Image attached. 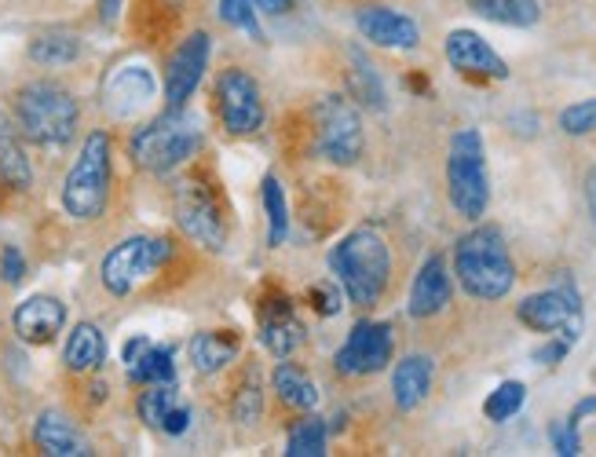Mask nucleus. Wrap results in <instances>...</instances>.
I'll return each instance as SVG.
<instances>
[{
	"instance_id": "6e6552de",
	"label": "nucleus",
	"mask_w": 596,
	"mask_h": 457,
	"mask_svg": "<svg viewBox=\"0 0 596 457\" xmlns=\"http://www.w3.org/2000/svg\"><path fill=\"white\" fill-rule=\"evenodd\" d=\"M172 213H177L180 231L194 245H202L209 253L227 249V205L216 180L198 176V172L187 176L177 187V198H172Z\"/></svg>"
},
{
	"instance_id": "f3484780",
	"label": "nucleus",
	"mask_w": 596,
	"mask_h": 457,
	"mask_svg": "<svg viewBox=\"0 0 596 457\" xmlns=\"http://www.w3.org/2000/svg\"><path fill=\"white\" fill-rule=\"evenodd\" d=\"M355 26L370 44L377 49H417L421 44V30L411 15L395 11L389 4H366L355 11Z\"/></svg>"
},
{
	"instance_id": "412c9836",
	"label": "nucleus",
	"mask_w": 596,
	"mask_h": 457,
	"mask_svg": "<svg viewBox=\"0 0 596 457\" xmlns=\"http://www.w3.org/2000/svg\"><path fill=\"white\" fill-rule=\"evenodd\" d=\"M33 443H38V450L49 457H88L92 454L88 439L81 436L74 421L63 417L60 410H44L38 417V425H33Z\"/></svg>"
},
{
	"instance_id": "1a4fd4ad",
	"label": "nucleus",
	"mask_w": 596,
	"mask_h": 457,
	"mask_svg": "<svg viewBox=\"0 0 596 457\" xmlns=\"http://www.w3.org/2000/svg\"><path fill=\"white\" fill-rule=\"evenodd\" d=\"M315 125V155L330 166H355L362 158V117L344 96H322L311 107Z\"/></svg>"
},
{
	"instance_id": "4468645a",
	"label": "nucleus",
	"mask_w": 596,
	"mask_h": 457,
	"mask_svg": "<svg viewBox=\"0 0 596 457\" xmlns=\"http://www.w3.org/2000/svg\"><path fill=\"white\" fill-rule=\"evenodd\" d=\"M136 410L150 428L166 432V436H183L194 421V410L180 395L177 381L143 384V392H139V400H136Z\"/></svg>"
},
{
	"instance_id": "39448f33",
	"label": "nucleus",
	"mask_w": 596,
	"mask_h": 457,
	"mask_svg": "<svg viewBox=\"0 0 596 457\" xmlns=\"http://www.w3.org/2000/svg\"><path fill=\"white\" fill-rule=\"evenodd\" d=\"M107 198H110V136L96 128V132L85 136V144L77 150V161L70 166L63 180V209L66 216L81 220H99L107 213Z\"/></svg>"
},
{
	"instance_id": "c03bdc74",
	"label": "nucleus",
	"mask_w": 596,
	"mask_h": 457,
	"mask_svg": "<svg viewBox=\"0 0 596 457\" xmlns=\"http://www.w3.org/2000/svg\"><path fill=\"white\" fill-rule=\"evenodd\" d=\"M586 205H589V216H593V227H596V166L586 172Z\"/></svg>"
},
{
	"instance_id": "58836bf2",
	"label": "nucleus",
	"mask_w": 596,
	"mask_h": 457,
	"mask_svg": "<svg viewBox=\"0 0 596 457\" xmlns=\"http://www.w3.org/2000/svg\"><path fill=\"white\" fill-rule=\"evenodd\" d=\"M567 351H571V341H564V337H549L542 348H534L531 359L538 366H560V362L567 359Z\"/></svg>"
},
{
	"instance_id": "0eeeda50",
	"label": "nucleus",
	"mask_w": 596,
	"mask_h": 457,
	"mask_svg": "<svg viewBox=\"0 0 596 457\" xmlns=\"http://www.w3.org/2000/svg\"><path fill=\"white\" fill-rule=\"evenodd\" d=\"M447 198L454 213L465 220L487 216L490 205V176H487V150L479 128H458L450 136L447 150Z\"/></svg>"
},
{
	"instance_id": "f8f14e48",
	"label": "nucleus",
	"mask_w": 596,
	"mask_h": 457,
	"mask_svg": "<svg viewBox=\"0 0 596 457\" xmlns=\"http://www.w3.org/2000/svg\"><path fill=\"white\" fill-rule=\"evenodd\" d=\"M395 355V333L389 322H373L362 319L352 326L348 341L337 348L333 366L341 378H373V373L389 370V362Z\"/></svg>"
},
{
	"instance_id": "cd10ccee",
	"label": "nucleus",
	"mask_w": 596,
	"mask_h": 457,
	"mask_svg": "<svg viewBox=\"0 0 596 457\" xmlns=\"http://www.w3.org/2000/svg\"><path fill=\"white\" fill-rule=\"evenodd\" d=\"M30 59L38 66H70L81 59V41L66 30L38 33V38L30 41Z\"/></svg>"
},
{
	"instance_id": "ddd939ff",
	"label": "nucleus",
	"mask_w": 596,
	"mask_h": 457,
	"mask_svg": "<svg viewBox=\"0 0 596 457\" xmlns=\"http://www.w3.org/2000/svg\"><path fill=\"white\" fill-rule=\"evenodd\" d=\"M209 41L205 30H194L191 38L180 41V49L169 55L166 63V110H183L191 96L202 85L205 70H209Z\"/></svg>"
},
{
	"instance_id": "c85d7f7f",
	"label": "nucleus",
	"mask_w": 596,
	"mask_h": 457,
	"mask_svg": "<svg viewBox=\"0 0 596 457\" xmlns=\"http://www.w3.org/2000/svg\"><path fill=\"white\" fill-rule=\"evenodd\" d=\"M326 436H330L326 421L319 414H304L286 432V454L289 457H322L326 454Z\"/></svg>"
},
{
	"instance_id": "7c9ffc66",
	"label": "nucleus",
	"mask_w": 596,
	"mask_h": 457,
	"mask_svg": "<svg viewBox=\"0 0 596 457\" xmlns=\"http://www.w3.org/2000/svg\"><path fill=\"white\" fill-rule=\"evenodd\" d=\"M264 209H267V245L278 249L289 234V205L278 176H264Z\"/></svg>"
},
{
	"instance_id": "dca6fc26",
	"label": "nucleus",
	"mask_w": 596,
	"mask_h": 457,
	"mask_svg": "<svg viewBox=\"0 0 596 457\" xmlns=\"http://www.w3.org/2000/svg\"><path fill=\"white\" fill-rule=\"evenodd\" d=\"M256 319H260V341L275 359H289L304 344V322L297 319L294 300L286 293H275V297L256 304Z\"/></svg>"
},
{
	"instance_id": "9b49d317",
	"label": "nucleus",
	"mask_w": 596,
	"mask_h": 457,
	"mask_svg": "<svg viewBox=\"0 0 596 457\" xmlns=\"http://www.w3.org/2000/svg\"><path fill=\"white\" fill-rule=\"evenodd\" d=\"M216 114L231 136H253L264 125V92L256 77L242 66L220 70L216 77Z\"/></svg>"
},
{
	"instance_id": "9d476101",
	"label": "nucleus",
	"mask_w": 596,
	"mask_h": 457,
	"mask_svg": "<svg viewBox=\"0 0 596 457\" xmlns=\"http://www.w3.org/2000/svg\"><path fill=\"white\" fill-rule=\"evenodd\" d=\"M517 319L534 333L564 337V341L575 344L582 337V297L571 283L531 293V297L517 304Z\"/></svg>"
},
{
	"instance_id": "79ce46f5",
	"label": "nucleus",
	"mask_w": 596,
	"mask_h": 457,
	"mask_svg": "<svg viewBox=\"0 0 596 457\" xmlns=\"http://www.w3.org/2000/svg\"><path fill=\"white\" fill-rule=\"evenodd\" d=\"M147 348H150V337H143V333H139V337H132V341H128V344H125V351H121L125 366H132V362H136L139 355H143Z\"/></svg>"
},
{
	"instance_id": "4be33fe9",
	"label": "nucleus",
	"mask_w": 596,
	"mask_h": 457,
	"mask_svg": "<svg viewBox=\"0 0 596 457\" xmlns=\"http://www.w3.org/2000/svg\"><path fill=\"white\" fill-rule=\"evenodd\" d=\"M238 351H242V337L235 330H202L191 337V362L205 378L231 366L238 359Z\"/></svg>"
},
{
	"instance_id": "473e14b6",
	"label": "nucleus",
	"mask_w": 596,
	"mask_h": 457,
	"mask_svg": "<svg viewBox=\"0 0 596 457\" xmlns=\"http://www.w3.org/2000/svg\"><path fill=\"white\" fill-rule=\"evenodd\" d=\"M220 19H224L227 26L249 33L253 41H264V30H260V19H256L253 0H220Z\"/></svg>"
},
{
	"instance_id": "aec40b11",
	"label": "nucleus",
	"mask_w": 596,
	"mask_h": 457,
	"mask_svg": "<svg viewBox=\"0 0 596 457\" xmlns=\"http://www.w3.org/2000/svg\"><path fill=\"white\" fill-rule=\"evenodd\" d=\"M432 384H436V362L428 355H403L392 370V403L411 414L428 400Z\"/></svg>"
},
{
	"instance_id": "bb28decb",
	"label": "nucleus",
	"mask_w": 596,
	"mask_h": 457,
	"mask_svg": "<svg viewBox=\"0 0 596 457\" xmlns=\"http://www.w3.org/2000/svg\"><path fill=\"white\" fill-rule=\"evenodd\" d=\"M469 4L476 15L501 22V26H517V30H528L542 19V4H538V0H469Z\"/></svg>"
},
{
	"instance_id": "f03ea898",
	"label": "nucleus",
	"mask_w": 596,
	"mask_h": 457,
	"mask_svg": "<svg viewBox=\"0 0 596 457\" xmlns=\"http://www.w3.org/2000/svg\"><path fill=\"white\" fill-rule=\"evenodd\" d=\"M454 278L472 300H505L517 286V264L509 256L505 234L490 224L465 231L454 242Z\"/></svg>"
},
{
	"instance_id": "a19ab883",
	"label": "nucleus",
	"mask_w": 596,
	"mask_h": 457,
	"mask_svg": "<svg viewBox=\"0 0 596 457\" xmlns=\"http://www.w3.org/2000/svg\"><path fill=\"white\" fill-rule=\"evenodd\" d=\"M593 414H596V395H586V400H582L575 410H571V414H567L564 421H567V425H575V428H578L582 421H586V417H593Z\"/></svg>"
},
{
	"instance_id": "b1692460",
	"label": "nucleus",
	"mask_w": 596,
	"mask_h": 457,
	"mask_svg": "<svg viewBox=\"0 0 596 457\" xmlns=\"http://www.w3.org/2000/svg\"><path fill=\"white\" fill-rule=\"evenodd\" d=\"M0 183L11 187V191H26L33 183L30 158L19 144V128L4 110H0Z\"/></svg>"
},
{
	"instance_id": "a18cd8bd",
	"label": "nucleus",
	"mask_w": 596,
	"mask_h": 457,
	"mask_svg": "<svg viewBox=\"0 0 596 457\" xmlns=\"http://www.w3.org/2000/svg\"><path fill=\"white\" fill-rule=\"evenodd\" d=\"M121 15V0H99V19L107 22V26H114Z\"/></svg>"
},
{
	"instance_id": "20e7f679",
	"label": "nucleus",
	"mask_w": 596,
	"mask_h": 457,
	"mask_svg": "<svg viewBox=\"0 0 596 457\" xmlns=\"http://www.w3.org/2000/svg\"><path fill=\"white\" fill-rule=\"evenodd\" d=\"M128 150H132V161L139 169H147L155 176H169L202 150V128H198L194 117L187 114V107L166 110L150 125L136 128Z\"/></svg>"
},
{
	"instance_id": "423d86ee",
	"label": "nucleus",
	"mask_w": 596,
	"mask_h": 457,
	"mask_svg": "<svg viewBox=\"0 0 596 457\" xmlns=\"http://www.w3.org/2000/svg\"><path fill=\"white\" fill-rule=\"evenodd\" d=\"M177 261V242L166 234H132L103 256L99 278L110 297H132L147 278L161 275Z\"/></svg>"
},
{
	"instance_id": "c756f323",
	"label": "nucleus",
	"mask_w": 596,
	"mask_h": 457,
	"mask_svg": "<svg viewBox=\"0 0 596 457\" xmlns=\"http://www.w3.org/2000/svg\"><path fill=\"white\" fill-rule=\"evenodd\" d=\"M128 381L139 384V389H143V384L177 381V355H172V348H155V344H150L143 355L128 366Z\"/></svg>"
},
{
	"instance_id": "393cba45",
	"label": "nucleus",
	"mask_w": 596,
	"mask_h": 457,
	"mask_svg": "<svg viewBox=\"0 0 596 457\" xmlns=\"http://www.w3.org/2000/svg\"><path fill=\"white\" fill-rule=\"evenodd\" d=\"M107 99H110L114 114L128 117L132 110L143 107L147 99H155V81H150V74L143 66H125L107 85Z\"/></svg>"
},
{
	"instance_id": "6ab92c4d",
	"label": "nucleus",
	"mask_w": 596,
	"mask_h": 457,
	"mask_svg": "<svg viewBox=\"0 0 596 457\" xmlns=\"http://www.w3.org/2000/svg\"><path fill=\"white\" fill-rule=\"evenodd\" d=\"M11 326L26 344H52L66 326V304L49 297V293H38V297L19 304L11 315Z\"/></svg>"
},
{
	"instance_id": "f257e3e1",
	"label": "nucleus",
	"mask_w": 596,
	"mask_h": 457,
	"mask_svg": "<svg viewBox=\"0 0 596 457\" xmlns=\"http://www.w3.org/2000/svg\"><path fill=\"white\" fill-rule=\"evenodd\" d=\"M330 272L355 308H377L392 283V249L377 227H355L330 249Z\"/></svg>"
},
{
	"instance_id": "72a5a7b5",
	"label": "nucleus",
	"mask_w": 596,
	"mask_h": 457,
	"mask_svg": "<svg viewBox=\"0 0 596 457\" xmlns=\"http://www.w3.org/2000/svg\"><path fill=\"white\" fill-rule=\"evenodd\" d=\"M355 59V70H352V92L355 96L366 103V107H384V88H381V81H377V74H373V66L362 59L359 52L352 55Z\"/></svg>"
},
{
	"instance_id": "ea45409f",
	"label": "nucleus",
	"mask_w": 596,
	"mask_h": 457,
	"mask_svg": "<svg viewBox=\"0 0 596 457\" xmlns=\"http://www.w3.org/2000/svg\"><path fill=\"white\" fill-rule=\"evenodd\" d=\"M0 275H4L8 286H19L22 278H26V261H22V253L15 245H8V249L0 253Z\"/></svg>"
},
{
	"instance_id": "4c0bfd02",
	"label": "nucleus",
	"mask_w": 596,
	"mask_h": 457,
	"mask_svg": "<svg viewBox=\"0 0 596 457\" xmlns=\"http://www.w3.org/2000/svg\"><path fill=\"white\" fill-rule=\"evenodd\" d=\"M308 300L322 319H330V315L341 311V286H311Z\"/></svg>"
},
{
	"instance_id": "5701e85b",
	"label": "nucleus",
	"mask_w": 596,
	"mask_h": 457,
	"mask_svg": "<svg viewBox=\"0 0 596 457\" xmlns=\"http://www.w3.org/2000/svg\"><path fill=\"white\" fill-rule=\"evenodd\" d=\"M63 362L70 373H96L107 362V337H103L99 326L77 322L66 337Z\"/></svg>"
},
{
	"instance_id": "2eb2a0df",
	"label": "nucleus",
	"mask_w": 596,
	"mask_h": 457,
	"mask_svg": "<svg viewBox=\"0 0 596 457\" xmlns=\"http://www.w3.org/2000/svg\"><path fill=\"white\" fill-rule=\"evenodd\" d=\"M443 52H447V63L465 77H483V81H505L509 77V63L490 49L476 30H450Z\"/></svg>"
},
{
	"instance_id": "c9c22d12",
	"label": "nucleus",
	"mask_w": 596,
	"mask_h": 457,
	"mask_svg": "<svg viewBox=\"0 0 596 457\" xmlns=\"http://www.w3.org/2000/svg\"><path fill=\"white\" fill-rule=\"evenodd\" d=\"M560 128H564L567 136H586V132H596V99H582L575 107H567L560 114Z\"/></svg>"
},
{
	"instance_id": "f704fd0d",
	"label": "nucleus",
	"mask_w": 596,
	"mask_h": 457,
	"mask_svg": "<svg viewBox=\"0 0 596 457\" xmlns=\"http://www.w3.org/2000/svg\"><path fill=\"white\" fill-rule=\"evenodd\" d=\"M231 414H235L238 425H256L264 414V395H260V384L256 381H245L242 389L235 392V400H231Z\"/></svg>"
},
{
	"instance_id": "a211bd4d",
	"label": "nucleus",
	"mask_w": 596,
	"mask_h": 457,
	"mask_svg": "<svg viewBox=\"0 0 596 457\" xmlns=\"http://www.w3.org/2000/svg\"><path fill=\"white\" fill-rule=\"evenodd\" d=\"M450 297H454V272L439 253H432L428 261L417 267L406 311H411V319H436L439 311H447Z\"/></svg>"
},
{
	"instance_id": "7ed1b4c3",
	"label": "nucleus",
	"mask_w": 596,
	"mask_h": 457,
	"mask_svg": "<svg viewBox=\"0 0 596 457\" xmlns=\"http://www.w3.org/2000/svg\"><path fill=\"white\" fill-rule=\"evenodd\" d=\"M15 128L22 139L38 147H66L77 132L81 107L63 85L55 81H33L15 92Z\"/></svg>"
},
{
	"instance_id": "37998d69",
	"label": "nucleus",
	"mask_w": 596,
	"mask_h": 457,
	"mask_svg": "<svg viewBox=\"0 0 596 457\" xmlns=\"http://www.w3.org/2000/svg\"><path fill=\"white\" fill-rule=\"evenodd\" d=\"M256 11H264V15H286L289 8H294V0H253Z\"/></svg>"
},
{
	"instance_id": "e433bc0d",
	"label": "nucleus",
	"mask_w": 596,
	"mask_h": 457,
	"mask_svg": "<svg viewBox=\"0 0 596 457\" xmlns=\"http://www.w3.org/2000/svg\"><path fill=\"white\" fill-rule=\"evenodd\" d=\"M549 439H553L556 454H564V457H575V454H582L578 428H575V425H567V421H556V425L549 428Z\"/></svg>"
},
{
	"instance_id": "2f4dec72",
	"label": "nucleus",
	"mask_w": 596,
	"mask_h": 457,
	"mask_svg": "<svg viewBox=\"0 0 596 457\" xmlns=\"http://www.w3.org/2000/svg\"><path fill=\"white\" fill-rule=\"evenodd\" d=\"M523 403H528V384H523V381H501L498 389L487 395L483 417L494 421V425H505V421H512L520 414Z\"/></svg>"
},
{
	"instance_id": "a878e982",
	"label": "nucleus",
	"mask_w": 596,
	"mask_h": 457,
	"mask_svg": "<svg viewBox=\"0 0 596 457\" xmlns=\"http://www.w3.org/2000/svg\"><path fill=\"white\" fill-rule=\"evenodd\" d=\"M272 389H275L278 400H283L286 406H294V410L319 406V389H315V381L300 366H294L289 359H278V366L272 373Z\"/></svg>"
}]
</instances>
